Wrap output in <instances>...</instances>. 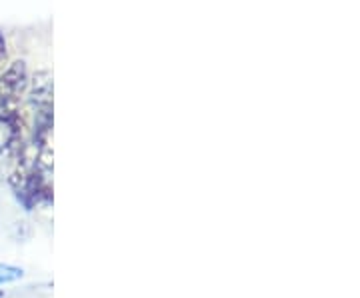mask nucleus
Listing matches in <instances>:
<instances>
[{
  "mask_svg": "<svg viewBox=\"0 0 360 298\" xmlns=\"http://www.w3.org/2000/svg\"><path fill=\"white\" fill-rule=\"evenodd\" d=\"M0 297H2V292H0Z\"/></svg>",
  "mask_w": 360,
  "mask_h": 298,
  "instance_id": "nucleus-3",
  "label": "nucleus"
},
{
  "mask_svg": "<svg viewBox=\"0 0 360 298\" xmlns=\"http://www.w3.org/2000/svg\"><path fill=\"white\" fill-rule=\"evenodd\" d=\"M25 276V271L13 266V264H0V285H8V283H16Z\"/></svg>",
  "mask_w": 360,
  "mask_h": 298,
  "instance_id": "nucleus-1",
  "label": "nucleus"
},
{
  "mask_svg": "<svg viewBox=\"0 0 360 298\" xmlns=\"http://www.w3.org/2000/svg\"><path fill=\"white\" fill-rule=\"evenodd\" d=\"M4 48H6V46H4V39L0 37V63H2V58L6 56V51H4Z\"/></svg>",
  "mask_w": 360,
  "mask_h": 298,
  "instance_id": "nucleus-2",
  "label": "nucleus"
}]
</instances>
